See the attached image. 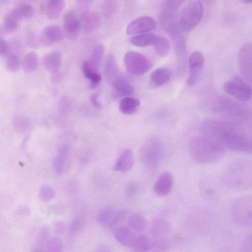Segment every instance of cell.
<instances>
[{
    "mask_svg": "<svg viewBox=\"0 0 252 252\" xmlns=\"http://www.w3.org/2000/svg\"><path fill=\"white\" fill-rule=\"evenodd\" d=\"M139 189V185L137 183L131 181L127 184L126 188V194L128 197H131L135 195Z\"/></svg>",
    "mask_w": 252,
    "mask_h": 252,
    "instance_id": "cell-46",
    "label": "cell"
},
{
    "mask_svg": "<svg viewBox=\"0 0 252 252\" xmlns=\"http://www.w3.org/2000/svg\"><path fill=\"white\" fill-rule=\"evenodd\" d=\"M48 252H63V248L61 241L57 237L50 238L47 243Z\"/></svg>",
    "mask_w": 252,
    "mask_h": 252,
    "instance_id": "cell-40",
    "label": "cell"
},
{
    "mask_svg": "<svg viewBox=\"0 0 252 252\" xmlns=\"http://www.w3.org/2000/svg\"><path fill=\"white\" fill-rule=\"evenodd\" d=\"M62 62L60 52L53 51L47 53L42 61L44 68L48 71L54 73L59 68Z\"/></svg>",
    "mask_w": 252,
    "mask_h": 252,
    "instance_id": "cell-21",
    "label": "cell"
},
{
    "mask_svg": "<svg viewBox=\"0 0 252 252\" xmlns=\"http://www.w3.org/2000/svg\"><path fill=\"white\" fill-rule=\"evenodd\" d=\"M127 224L128 227L135 232L141 233L147 229L148 222L143 216L134 214L128 216Z\"/></svg>",
    "mask_w": 252,
    "mask_h": 252,
    "instance_id": "cell-26",
    "label": "cell"
},
{
    "mask_svg": "<svg viewBox=\"0 0 252 252\" xmlns=\"http://www.w3.org/2000/svg\"><path fill=\"white\" fill-rule=\"evenodd\" d=\"M171 243L167 238L156 237L150 241V250L151 252H163L170 248Z\"/></svg>",
    "mask_w": 252,
    "mask_h": 252,
    "instance_id": "cell-35",
    "label": "cell"
},
{
    "mask_svg": "<svg viewBox=\"0 0 252 252\" xmlns=\"http://www.w3.org/2000/svg\"><path fill=\"white\" fill-rule=\"evenodd\" d=\"M95 252H111V251L108 247L105 245H101L98 247Z\"/></svg>",
    "mask_w": 252,
    "mask_h": 252,
    "instance_id": "cell-52",
    "label": "cell"
},
{
    "mask_svg": "<svg viewBox=\"0 0 252 252\" xmlns=\"http://www.w3.org/2000/svg\"><path fill=\"white\" fill-rule=\"evenodd\" d=\"M9 50V46L7 42L0 37V54L1 56H5Z\"/></svg>",
    "mask_w": 252,
    "mask_h": 252,
    "instance_id": "cell-49",
    "label": "cell"
},
{
    "mask_svg": "<svg viewBox=\"0 0 252 252\" xmlns=\"http://www.w3.org/2000/svg\"><path fill=\"white\" fill-rule=\"evenodd\" d=\"M183 0H165L162 5L165 7L173 10H176L185 3Z\"/></svg>",
    "mask_w": 252,
    "mask_h": 252,
    "instance_id": "cell-48",
    "label": "cell"
},
{
    "mask_svg": "<svg viewBox=\"0 0 252 252\" xmlns=\"http://www.w3.org/2000/svg\"><path fill=\"white\" fill-rule=\"evenodd\" d=\"M223 88L227 94L242 102L249 100L252 96L250 86L245 80L238 76L226 81Z\"/></svg>",
    "mask_w": 252,
    "mask_h": 252,
    "instance_id": "cell-9",
    "label": "cell"
},
{
    "mask_svg": "<svg viewBox=\"0 0 252 252\" xmlns=\"http://www.w3.org/2000/svg\"><path fill=\"white\" fill-rule=\"evenodd\" d=\"M15 127L19 130H25L29 127V120L23 116H18L14 119Z\"/></svg>",
    "mask_w": 252,
    "mask_h": 252,
    "instance_id": "cell-45",
    "label": "cell"
},
{
    "mask_svg": "<svg viewBox=\"0 0 252 252\" xmlns=\"http://www.w3.org/2000/svg\"><path fill=\"white\" fill-rule=\"evenodd\" d=\"M70 146L69 143L63 142L60 144L53 162L55 172L60 175L67 169L69 162Z\"/></svg>",
    "mask_w": 252,
    "mask_h": 252,
    "instance_id": "cell-13",
    "label": "cell"
},
{
    "mask_svg": "<svg viewBox=\"0 0 252 252\" xmlns=\"http://www.w3.org/2000/svg\"><path fill=\"white\" fill-rule=\"evenodd\" d=\"M104 72L106 78L110 83L120 74L116 59L111 53L106 57L104 64Z\"/></svg>",
    "mask_w": 252,
    "mask_h": 252,
    "instance_id": "cell-23",
    "label": "cell"
},
{
    "mask_svg": "<svg viewBox=\"0 0 252 252\" xmlns=\"http://www.w3.org/2000/svg\"><path fill=\"white\" fill-rule=\"evenodd\" d=\"M114 235L118 243L130 247L137 234L129 227L121 226L114 231Z\"/></svg>",
    "mask_w": 252,
    "mask_h": 252,
    "instance_id": "cell-19",
    "label": "cell"
},
{
    "mask_svg": "<svg viewBox=\"0 0 252 252\" xmlns=\"http://www.w3.org/2000/svg\"><path fill=\"white\" fill-rule=\"evenodd\" d=\"M173 185V177L169 172L160 175L153 186L155 194L158 196L167 195L171 191Z\"/></svg>",
    "mask_w": 252,
    "mask_h": 252,
    "instance_id": "cell-17",
    "label": "cell"
},
{
    "mask_svg": "<svg viewBox=\"0 0 252 252\" xmlns=\"http://www.w3.org/2000/svg\"><path fill=\"white\" fill-rule=\"evenodd\" d=\"M63 25L65 34L71 40L76 39L78 36L81 22L72 11L67 12L63 18Z\"/></svg>",
    "mask_w": 252,
    "mask_h": 252,
    "instance_id": "cell-14",
    "label": "cell"
},
{
    "mask_svg": "<svg viewBox=\"0 0 252 252\" xmlns=\"http://www.w3.org/2000/svg\"><path fill=\"white\" fill-rule=\"evenodd\" d=\"M104 51L105 47L102 44H98L93 48L89 58L86 61L92 68L98 71L102 61Z\"/></svg>",
    "mask_w": 252,
    "mask_h": 252,
    "instance_id": "cell-27",
    "label": "cell"
},
{
    "mask_svg": "<svg viewBox=\"0 0 252 252\" xmlns=\"http://www.w3.org/2000/svg\"><path fill=\"white\" fill-rule=\"evenodd\" d=\"M153 46L156 54L161 57L168 56L171 49L169 41L162 36L157 35Z\"/></svg>",
    "mask_w": 252,
    "mask_h": 252,
    "instance_id": "cell-32",
    "label": "cell"
},
{
    "mask_svg": "<svg viewBox=\"0 0 252 252\" xmlns=\"http://www.w3.org/2000/svg\"><path fill=\"white\" fill-rule=\"evenodd\" d=\"M63 36V32L60 27L54 24L46 26L41 33V40L46 43L60 41Z\"/></svg>",
    "mask_w": 252,
    "mask_h": 252,
    "instance_id": "cell-20",
    "label": "cell"
},
{
    "mask_svg": "<svg viewBox=\"0 0 252 252\" xmlns=\"http://www.w3.org/2000/svg\"><path fill=\"white\" fill-rule=\"evenodd\" d=\"M238 126L222 119H209L202 122L200 130L202 135L217 142L225 149L252 154V139Z\"/></svg>",
    "mask_w": 252,
    "mask_h": 252,
    "instance_id": "cell-1",
    "label": "cell"
},
{
    "mask_svg": "<svg viewBox=\"0 0 252 252\" xmlns=\"http://www.w3.org/2000/svg\"><path fill=\"white\" fill-rule=\"evenodd\" d=\"M55 196L54 190L49 186H43L40 190V198L43 202H48L52 200Z\"/></svg>",
    "mask_w": 252,
    "mask_h": 252,
    "instance_id": "cell-41",
    "label": "cell"
},
{
    "mask_svg": "<svg viewBox=\"0 0 252 252\" xmlns=\"http://www.w3.org/2000/svg\"><path fill=\"white\" fill-rule=\"evenodd\" d=\"M100 24L101 18L97 12L87 10L83 13L81 26L85 33L93 32L99 27Z\"/></svg>",
    "mask_w": 252,
    "mask_h": 252,
    "instance_id": "cell-16",
    "label": "cell"
},
{
    "mask_svg": "<svg viewBox=\"0 0 252 252\" xmlns=\"http://www.w3.org/2000/svg\"><path fill=\"white\" fill-rule=\"evenodd\" d=\"M82 69L85 77L90 80L91 87H96L101 80V76L98 71L92 68L86 61L83 63Z\"/></svg>",
    "mask_w": 252,
    "mask_h": 252,
    "instance_id": "cell-33",
    "label": "cell"
},
{
    "mask_svg": "<svg viewBox=\"0 0 252 252\" xmlns=\"http://www.w3.org/2000/svg\"><path fill=\"white\" fill-rule=\"evenodd\" d=\"M18 22L19 20L9 12L4 17L3 28L6 32H13L17 29Z\"/></svg>",
    "mask_w": 252,
    "mask_h": 252,
    "instance_id": "cell-39",
    "label": "cell"
},
{
    "mask_svg": "<svg viewBox=\"0 0 252 252\" xmlns=\"http://www.w3.org/2000/svg\"><path fill=\"white\" fill-rule=\"evenodd\" d=\"M221 178L231 189L241 191L250 188L252 186V162L246 159L232 161L225 168Z\"/></svg>",
    "mask_w": 252,
    "mask_h": 252,
    "instance_id": "cell-2",
    "label": "cell"
},
{
    "mask_svg": "<svg viewBox=\"0 0 252 252\" xmlns=\"http://www.w3.org/2000/svg\"><path fill=\"white\" fill-rule=\"evenodd\" d=\"M115 207L113 205H108L103 207L98 213L97 220L101 225L108 224L116 213Z\"/></svg>",
    "mask_w": 252,
    "mask_h": 252,
    "instance_id": "cell-36",
    "label": "cell"
},
{
    "mask_svg": "<svg viewBox=\"0 0 252 252\" xmlns=\"http://www.w3.org/2000/svg\"><path fill=\"white\" fill-rule=\"evenodd\" d=\"M213 109L222 120L238 125L247 121L250 115L247 106L226 96H220L214 102Z\"/></svg>",
    "mask_w": 252,
    "mask_h": 252,
    "instance_id": "cell-4",
    "label": "cell"
},
{
    "mask_svg": "<svg viewBox=\"0 0 252 252\" xmlns=\"http://www.w3.org/2000/svg\"><path fill=\"white\" fill-rule=\"evenodd\" d=\"M65 6L63 0H50L47 2L45 12L47 17L50 19L57 18L62 13Z\"/></svg>",
    "mask_w": 252,
    "mask_h": 252,
    "instance_id": "cell-24",
    "label": "cell"
},
{
    "mask_svg": "<svg viewBox=\"0 0 252 252\" xmlns=\"http://www.w3.org/2000/svg\"><path fill=\"white\" fill-rule=\"evenodd\" d=\"M33 6L29 3L22 2L15 5L9 12L18 20L32 17L34 13Z\"/></svg>",
    "mask_w": 252,
    "mask_h": 252,
    "instance_id": "cell-25",
    "label": "cell"
},
{
    "mask_svg": "<svg viewBox=\"0 0 252 252\" xmlns=\"http://www.w3.org/2000/svg\"><path fill=\"white\" fill-rule=\"evenodd\" d=\"M114 93V98L121 96H126L132 94L135 89L133 86L125 77L119 74L111 82Z\"/></svg>",
    "mask_w": 252,
    "mask_h": 252,
    "instance_id": "cell-15",
    "label": "cell"
},
{
    "mask_svg": "<svg viewBox=\"0 0 252 252\" xmlns=\"http://www.w3.org/2000/svg\"><path fill=\"white\" fill-rule=\"evenodd\" d=\"M229 212L236 224L242 226L252 225V194L232 201L229 206Z\"/></svg>",
    "mask_w": 252,
    "mask_h": 252,
    "instance_id": "cell-5",
    "label": "cell"
},
{
    "mask_svg": "<svg viewBox=\"0 0 252 252\" xmlns=\"http://www.w3.org/2000/svg\"><path fill=\"white\" fill-rule=\"evenodd\" d=\"M83 225L82 220L77 218L74 219L70 224L69 232L71 234H74L78 232Z\"/></svg>",
    "mask_w": 252,
    "mask_h": 252,
    "instance_id": "cell-47",
    "label": "cell"
},
{
    "mask_svg": "<svg viewBox=\"0 0 252 252\" xmlns=\"http://www.w3.org/2000/svg\"><path fill=\"white\" fill-rule=\"evenodd\" d=\"M90 100L92 104L96 108H100L101 104L98 100V96L97 94H94L91 95Z\"/></svg>",
    "mask_w": 252,
    "mask_h": 252,
    "instance_id": "cell-50",
    "label": "cell"
},
{
    "mask_svg": "<svg viewBox=\"0 0 252 252\" xmlns=\"http://www.w3.org/2000/svg\"><path fill=\"white\" fill-rule=\"evenodd\" d=\"M124 62L126 70L134 75L144 74L152 67V63L146 56L134 51H129L126 53Z\"/></svg>",
    "mask_w": 252,
    "mask_h": 252,
    "instance_id": "cell-8",
    "label": "cell"
},
{
    "mask_svg": "<svg viewBox=\"0 0 252 252\" xmlns=\"http://www.w3.org/2000/svg\"><path fill=\"white\" fill-rule=\"evenodd\" d=\"M237 59L241 75L252 85V43L245 44L240 48Z\"/></svg>",
    "mask_w": 252,
    "mask_h": 252,
    "instance_id": "cell-10",
    "label": "cell"
},
{
    "mask_svg": "<svg viewBox=\"0 0 252 252\" xmlns=\"http://www.w3.org/2000/svg\"><path fill=\"white\" fill-rule=\"evenodd\" d=\"M203 14V7L199 0H190L181 9L178 18L181 30L189 31L201 21Z\"/></svg>",
    "mask_w": 252,
    "mask_h": 252,
    "instance_id": "cell-7",
    "label": "cell"
},
{
    "mask_svg": "<svg viewBox=\"0 0 252 252\" xmlns=\"http://www.w3.org/2000/svg\"><path fill=\"white\" fill-rule=\"evenodd\" d=\"M239 252H252V233L247 236L243 240Z\"/></svg>",
    "mask_w": 252,
    "mask_h": 252,
    "instance_id": "cell-44",
    "label": "cell"
},
{
    "mask_svg": "<svg viewBox=\"0 0 252 252\" xmlns=\"http://www.w3.org/2000/svg\"><path fill=\"white\" fill-rule=\"evenodd\" d=\"M71 107V103L66 97H62L58 103V109L59 112L63 115L67 114L70 111Z\"/></svg>",
    "mask_w": 252,
    "mask_h": 252,
    "instance_id": "cell-42",
    "label": "cell"
},
{
    "mask_svg": "<svg viewBox=\"0 0 252 252\" xmlns=\"http://www.w3.org/2000/svg\"><path fill=\"white\" fill-rule=\"evenodd\" d=\"M135 158L133 152L130 149L125 150L118 158L114 166V170L126 172L133 166Z\"/></svg>",
    "mask_w": 252,
    "mask_h": 252,
    "instance_id": "cell-18",
    "label": "cell"
},
{
    "mask_svg": "<svg viewBox=\"0 0 252 252\" xmlns=\"http://www.w3.org/2000/svg\"><path fill=\"white\" fill-rule=\"evenodd\" d=\"M150 242L145 235H137L130 248L133 252H148L150 250Z\"/></svg>",
    "mask_w": 252,
    "mask_h": 252,
    "instance_id": "cell-34",
    "label": "cell"
},
{
    "mask_svg": "<svg viewBox=\"0 0 252 252\" xmlns=\"http://www.w3.org/2000/svg\"><path fill=\"white\" fill-rule=\"evenodd\" d=\"M21 64L19 56L15 53L10 54L7 58L5 62L6 68L10 72H16Z\"/></svg>",
    "mask_w": 252,
    "mask_h": 252,
    "instance_id": "cell-38",
    "label": "cell"
},
{
    "mask_svg": "<svg viewBox=\"0 0 252 252\" xmlns=\"http://www.w3.org/2000/svg\"><path fill=\"white\" fill-rule=\"evenodd\" d=\"M139 100L127 96L121 99L119 103V110L124 114L131 115L134 113L140 105Z\"/></svg>",
    "mask_w": 252,
    "mask_h": 252,
    "instance_id": "cell-29",
    "label": "cell"
},
{
    "mask_svg": "<svg viewBox=\"0 0 252 252\" xmlns=\"http://www.w3.org/2000/svg\"><path fill=\"white\" fill-rule=\"evenodd\" d=\"M91 2V1L90 0H78L77 5L78 8L84 10L85 12L87 10H86V8L88 7Z\"/></svg>",
    "mask_w": 252,
    "mask_h": 252,
    "instance_id": "cell-51",
    "label": "cell"
},
{
    "mask_svg": "<svg viewBox=\"0 0 252 252\" xmlns=\"http://www.w3.org/2000/svg\"><path fill=\"white\" fill-rule=\"evenodd\" d=\"M204 64V57L201 52L195 51L190 54L189 59V72L186 80V83L189 86L192 87L197 84Z\"/></svg>",
    "mask_w": 252,
    "mask_h": 252,
    "instance_id": "cell-11",
    "label": "cell"
},
{
    "mask_svg": "<svg viewBox=\"0 0 252 252\" xmlns=\"http://www.w3.org/2000/svg\"><path fill=\"white\" fill-rule=\"evenodd\" d=\"M116 1L113 0H106L102 4V12L106 17H109L114 12L116 4Z\"/></svg>",
    "mask_w": 252,
    "mask_h": 252,
    "instance_id": "cell-43",
    "label": "cell"
},
{
    "mask_svg": "<svg viewBox=\"0 0 252 252\" xmlns=\"http://www.w3.org/2000/svg\"><path fill=\"white\" fill-rule=\"evenodd\" d=\"M157 35L149 32L136 35L130 39V42L134 46L144 47L153 45Z\"/></svg>",
    "mask_w": 252,
    "mask_h": 252,
    "instance_id": "cell-30",
    "label": "cell"
},
{
    "mask_svg": "<svg viewBox=\"0 0 252 252\" xmlns=\"http://www.w3.org/2000/svg\"><path fill=\"white\" fill-rule=\"evenodd\" d=\"M170 71L165 67L158 68L154 70L150 76V82L153 86L159 87L167 83L170 79Z\"/></svg>",
    "mask_w": 252,
    "mask_h": 252,
    "instance_id": "cell-22",
    "label": "cell"
},
{
    "mask_svg": "<svg viewBox=\"0 0 252 252\" xmlns=\"http://www.w3.org/2000/svg\"><path fill=\"white\" fill-rule=\"evenodd\" d=\"M128 212L126 210H121L116 212L109 222L108 227L111 230L114 231L121 226V224L128 217Z\"/></svg>",
    "mask_w": 252,
    "mask_h": 252,
    "instance_id": "cell-37",
    "label": "cell"
},
{
    "mask_svg": "<svg viewBox=\"0 0 252 252\" xmlns=\"http://www.w3.org/2000/svg\"><path fill=\"white\" fill-rule=\"evenodd\" d=\"M170 228L167 221L160 218H155L151 222L150 232L156 237H162L169 232Z\"/></svg>",
    "mask_w": 252,
    "mask_h": 252,
    "instance_id": "cell-28",
    "label": "cell"
},
{
    "mask_svg": "<svg viewBox=\"0 0 252 252\" xmlns=\"http://www.w3.org/2000/svg\"><path fill=\"white\" fill-rule=\"evenodd\" d=\"M163 143L157 138H151L143 145L140 150V158L144 166L149 169L157 168L165 156Z\"/></svg>",
    "mask_w": 252,
    "mask_h": 252,
    "instance_id": "cell-6",
    "label": "cell"
},
{
    "mask_svg": "<svg viewBox=\"0 0 252 252\" xmlns=\"http://www.w3.org/2000/svg\"><path fill=\"white\" fill-rule=\"evenodd\" d=\"M156 27V22L153 18L145 16L139 17L127 26L126 33L128 35H138L148 33Z\"/></svg>",
    "mask_w": 252,
    "mask_h": 252,
    "instance_id": "cell-12",
    "label": "cell"
},
{
    "mask_svg": "<svg viewBox=\"0 0 252 252\" xmlns=\"http://www.w3.org/2000/svg\"><path fill=\"white\" fill-rule=\"evenodd\" d=\"M40 252V251H34V252Z\"/></svg>",
    "mask_w": 252,
    "mask_h": 252,
    "instance_id": "cell-53",
    "label": "cell"
},
{
    "mask_svg": "<svg viewBox=\"0 0 252 252\" xmlns=\"http://www.w3.org/2000/svg\"><path fill=\"white\" fill-rule=\"evenodd\" d=\"M189 148L192 159L200 164L217 162L223 157L226 152L221 145L202 135L192 137Z\"/></svg>",
    "mask_w": 252,
    "mask_h": 252,
    "instance_id": "cell-3",
    "label": "cell"
},
{
    "mask_svg": "<svg viewBox=\"0 0 252 252\" xmlns=\"http://www.w3.org/2000/svg\"><path fill=\"white\" fill-rule=\"evenodd\" d=\"M39 59L37 54L32 51L26 53L22 60L23 70L27 72L35 70L38 66Z\"/></svg>",
    "mask_w": 252,
    "mask_h": 252,
    "instance_id": "cell-31",
    "label": "cell"
}]
</instances>
